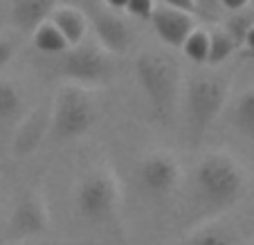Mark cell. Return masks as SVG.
I'll return each instance as SVG.
<instances>
[{"label": "cell", "mask_w": 254, "mask_h": 245, "mask_svg": "<svg viewBox=\"0 0 254 245\" xmlns=\"http://www.w3.org/2000/svg\"><path fill=\"white\" fill-rule=\"evenodd\" d=\"M248 171L227 151H207L191 171L189 214L193 225L216 221L245 196Z\"/></svg>", "instance_id": "cell-1"}, {"label": "cell", "mask_w": 254, "mask_h": 245, "mask_svg": "<svg viewBox=\"0 0 254 245\" xmlns=\"http://www.w3.org/2000/svg\"><path fill=\"white\" fill-rule=\"evenodd\" d=\"M77 218L95 230H120L122 183L113 164L95 162L79 173L72 193Z\"/></svg>", "instance_id": "cell-2"}, {"label": "cell", "mask_w": 254, "mask_h": 245, "mask_svg": "<svg viewBox=\"0 0 254 245\" xmlns=\"http://www.w3.org/2000/svg\"><path fill=\"white\" fill-rule=\"evenodd\" d=\"M230 97L227 74L216 72L214 67L196 70L185 83V113H187L189 144L196 149L207 135L209 126L218 120Z\"/></svg>", "instance_id": "cell-3"}, {"label": "cell", "mask_w": 254, "mask_h": 245, "mask_svg": "<svg viewBox=\"0 0 254 245\" xmlns=\"http://www.w3.org/2000/svg\"><path fill=\"white\" fill-rule=\"evenodd\" d=\"M135 79L139 83L144 99L149 101L153 115L167 124L176 111L178 92H180V72L178 65L169 57L144 50L135 57Z\"/></svg>", "instance_id": "cell-4"}, {"label": "cell", "mask_w": 254, "mask_h": 245, "mask_svg": "<svg viewBox=\"0 0 254 245\" xmlns=\"http://www.w3.org/2000/svg\"><path fill=\"white\" fill-rule=\"evenodd\" d=\"M99 122V106L90 90L77 83H63L50 106V133L59 142L88 135Z\"/></svg>", "instance_id": "cell-5"}, {"label": "cell", "mask_w": 254, "mask_h": 245, "mask_svg": "<svg viewBox=\"0 0 254 245\" xmlns=\"http://www.w3.org/2000/svg\"><path fill=\"white\" fill-rule=\"evenodd\" d=\"M183 178L180 160L167 149L149 151L135 164V183L151 200H169L178 191Z\"/></svg>", "instance_id": "cell-6"}, {"label": "cell", "mask_w": 254, "mask_h": 245, "mask_svg": "<svg viewBox=\"0 0 254 245\" xmlns=\"http://www.w3.org/2000/svg\"><path fill=\"white\" fill-rule=\"evenodd\" d=\"M50 205L41 184L25 189L7 216L5 236L14 245L29 239H39L50 232Z\"/></svg>", "instance_id": "cell-7"}, {"label": "cell", "mask_w": 254, "mask_h": 245, "mask_svg": "<svg viewBox=\"0 0 254 245\" xmlns=\"http://www.w3.org/2000/svg\"><path fill=\"white\" fill-rule=\"evenodd\" d=\"M61 72L67 83L90 88V86H104L113 79L115 65H113L111 54L101 45L81 43L77 48H70L63 54Z\"/></svg>", "instance_id": "cell-8"}, {"label": "cell", "mask_w": 254, "mask_h": 245, "mask_svg": "<svg viewBox=\"0 0 254 245\" xmlns=\"http://www.w3.org/2000/svg\"><path fill=\"white\" fill-rule=\"evenodd\" d=\"M50 133V106L48 104H39L36 108L27 113L20 120L18 128L14 130L11 137V155L16 160H25L39 151L43 144V139Z\"/></svg>", "instance_id": "cell-9"}, {"label": "cell", "mask_w": 254, "mask_h": 245, "mask_svg": "<svg viewBox=\"0 0 254 245\" xmlns=\"http://www.w3.org/2000/svg\"><path fill=\"white\" fill-rule=\"evenodd\" d=\"M92 27H95L99 45L111 57L113 54L120 57V54L128 52L130 43H133V29L122 14L111 9H97L92 16Z\"/></svg>", "instance_id": "cell-10"}, {"label": "cell", "mask_w": 254, "mask_h": 245, "mask_svg": "<svg viewBox=\"0 0 254 245\" xmlns=\"http://www.w3.org/2000/svg\"><path fill=\"white\" fill-rule=\"evenodd\" d=\"M149 23L153 25V32L158 34V39L169 48H183L187 36L196 29V18L191 14L171 9L167 5H155Z\"/></svg>", "instance_id": "cell-11"}, {"label": "cell", "mask_w": 254, "mask_h": 245, "mask_svg": "<svg viewBox=\"0 0 254 245\" xmlns=\"http://www.w3.org/2000/svg\"><path fill=\"white\" fill-rule=\"evenodd\" d=\"M59 0H11V23L16 29L32 36L34 29L52 18Z\"/></svg>", "instance_id": "cell-12"}, {"label": "cell", "mask_w": 254, "mask_h": 245, "mask_svg": "<svg viewBox=\"0 0 254 245\" xmlns=\"http://www.w3.org/2000/svg\"><path fill=\"white\" fill-rule=\"evenodd\" d=\"M171 245H239V234L232 225L216 218L193 225L183 239H178Z\"/></svg>", "instance_id": "cell-13"}, {"label": "cell", "mask_w": 254, "mask_h": 245, "mask_svg": "<svg viewBox=\"0 0 254 245\" xmlns=\"http://www.w3.org/2000/svg\"><path fill=\"white\" fill-rule=\"evenodd\" d=\"M50 23L63 34V39L67 41L70 48H77V45H81L86 41L88 25H90L88 23V16L72 5H59L54 9Z\"/></svg>", "instance_id": "cell-14"}, {"label": "cell", "mask_w": 254, "mask_h": 245, "mask_svg": "<svg viewBox=\"0 0 254 245\" xmlns=\"http://www.w3.org/2000/svg\"><path fill=\"white\" fill-rule=\"evenodd\" d=\"M230 122L243 137L254 142V86H248L239 92L230 111Z\"/></svg>", "instance_id": "cell-15"}, {"label": "cell", "mask_w": 254, "mask_h": 245, "mask_svg": "<svg viewBox=\"0 0 254 245\" xmlns=\"http://www.w3.org/2000/svg\"><path fill=\"white\" fill-rule=\"evenodd\" d=\"M23 88L9 77H0V122H11L23 115Z\"/></svg>", "instance_id": "cell-16"}, {"label": "cell", "mask_w": 254, "mask_h": 245, "mask_svg": "<svg viewBox=\"0 0 254 245\" xmlns=\"http://www.w3.org/2000/svg\"><path fill=\"white\" fill-rule=\"evenodd\" d=\"M239 50L236 41L225 32V27H214L209 32V57H207V67H218Z\"/></svg>", "instance_id": "cell-17"}, {"label": "cell", "mask_w": 254, "mask_h": 245, "mask_svg": "<svg viewBox=\"0 0 254 245\" xmlns=\"http://www.w3.org/2000/svg\"><path fill=\"white\" fill-rule=\"evenodd\" d=\"M32 43H34V48L43 54H65L70 50L67 41L63 39V34L50 20L32 32Z\"/></svg>", "instance_id": "cell-18"}, {"label": "cell", "mask_w": 254, "mask_h": 245, "mask_svg": "<svg viewBox=\"0 0 254 245\" xmlns=\"http://www.w3.org/2000/svg\"><path fill=\"white\" fill-rule=\"evenodd\" d=\"M183 54L193 63V65L202 67L207 65V57H209V32L202 27H196L187 36V41L183 43Z\"/></svg>", "instance_id": "cell-19"}, {"label": "cell", "mask_w": 254, "mask_h": 245, "mask_svg": "<svg viewBox=\"0 0 254 245\" xmlns=\"http://www.w3.org/2000/svg\"><path fill=\"white\" fill-rule=\"evenodd\" d=\"M252 25H254V20L239 11V14H232V18H227L223 27H225V32L236 41V45H243L245 34H248V29L252 27Z\"/></svg>", "instance_id": "cell-20"}, {"label": "cell", "mask_w": 254, "mask_h": 245, "mask_svg": "<svg viewBox=\"0 0 254 245\" xmlns=\"http://www.w3.org/2000/svg\"><path fill=\"white\" fill-rule=\"evenodd\" d=\"M153 9H155V0H128L124 11L135 20H151Z\"/></svg>", "instance_id": "cell-21"}, {"label": "cell", "mask_w": 254, "mask_h": 245, "mask_svg": "<svg viewBox=\"0 0 254 245\" xmlns=\"http://www.w3.org/2000/svg\"><path fill=\"white\" fill-rule=\"evenodd\" d=\"M16 50H18V43L7 34H0V72L11 63Z\"/></svg>", "instance_id": "cell-22"}, {"label": "cell", "mask_w": 254, "mask_h": 245, "mask_svg": "<svg viewBox=\"0 0 254 245\" xmlns=\"http://www.w3.org/2000/svg\"><path fill=\"white\" fill-rule=\"evenodd\" d=\"M160 2L167 5V7H171V9L185 11V14H191V16L198 14V2L196 0H160Z\"/></svg>", "instance_id": "cell-23"}, {"label": "cell", "mask_w": 254, "mask_h": 245, "mask_svg": "<svg viewBox=\"0 0 254 245\" xmlns=\"http://www.w3.org/2000/svg\"><path fill=\"white\" fill-rule=\"evenodd\" d=\"M250 2H252V0H218V7L227 9L230 14H239L245 7H250Z\"/></svg>", "instance_id": "cell-24"}, {"label": "cell", "mask_w": 254, "mask_h": 245, "mask_svg": "<svg viewBox=\"0 0 254 245\" xmlns=\"http://www.w3.org/2000/svg\"><path fill=\"white\" fill-rule=\"evenodd\" d=\"M243 45H245V52L250 54V57L254 59V25L248 29V34H245V39H243Z\"/></svg>", "instance_id": "cell-25"}, {"label": "cell", "mask_w": 254, "mask_h": 245, "mask_svg": "<svg viewBox=\"0 0 254 245\" xmlns=\"http://www.w3.org/2000/svg\"><path fill=\"white\" fill-rule=\"evenodd\" d=\"M104 2H106V9L117 11V14H122L126 9V5H128V0H104Z\"/></svg>", "instance_id": "cell-26"}, {"label": "cell", "mask_w": 254, "mask_h": 245, "mask_svg": "<svg viewBox=\"0 0 254 245\" xmlns=\"http://www.w3.org/2000/svg\"><path fill=\"white\" fill-rule=\"evenodd\" d=\"M198 11H214L218 7V0H196Z\"/></svg>", "instance_id": "cell-27"}, {"label": "cell", "mask_w": 254, "mask_h": 245, "mask_svg": "<svg viewBox=\"0 0 254 245\" xmlns=\"http://www.w3.org/2000/svg\"><path fill=\"white\" fill-rule=\"evenodd\" d=\"M250 7H254V0H252V2H250Z\"/></svg>", "instance_id": "cell-28"}, {"label": "cell", "mask_w": 254, "mask_h": 245, "mask_svg": "<svg viewBox=\"0 0 254 245\" xmlns=\"http://www.w3.org/2000/svg\"><path fill=\"white\" fill-rule=\"evenodd\" d=\"M252 245H254V243H252Z\"/></svg>", "instance_id": "cell-29"}]
</instances>
